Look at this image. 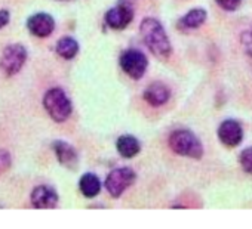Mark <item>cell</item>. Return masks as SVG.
<instances>
[{"label":"cell","instance_id":"1","mask_svg":"<svg viewBox=\"0 0 252 229\" xmlns=\"http://www.w3.org/2000/svg\"><path fill=\"white\" fill-rule=\"evenodd\" d=\"M140 31L143 34V40L150 52L159 59H168L172 53L171 42L166 36L163 25L155 18L143 20L140 25Z\"/></svg>","mask_w":252,"mask_h":229},{"label":"cell","instance_id":"2","mask_svg":"<svg viewBox=\"0 0 252 229\" xmlns=\"http://www.w3.org/2000/svg\"><path fill=\"white\" fill-rule=\"evenodd\" d=\"M43 106L49 117L57 123H64L73 111L71 101L65 95V92L60 87L49 89L43 96Z\"/></svg>","mask_w":252,"mask_h":229},{"label":"cell","instance_id":"3","mask_svg":"<svg viewBox=\"0 0 252 229\" xmlns=\"http://www.w3.org/2000/svg\"><path fill=\"white\" fill-rule=\"evenodd\" d=\"M169 147L171 150L183 157L190 158H200L203 155V147L196 135L189 130H175L169 136Z\"/></svg>","mask_w":252,"mask_h":229},{"label":"cell","instance_id":"4","mask_svg":"<svg viewBox=\"0 0 252 229\" xmlns=\"http://www.w3.org/2000/svg\"><path fill=\"white\" fill-rule=\"evenodd\" d=\"M26 61H27V49L20 43L9 45L3 51L2 58H0V70L3 71L5 76L12 77L21 71Z\"/></svg>","mask_w":252,"mask_h":229},{"label":"cell","instance_id":"5","mask_svg":"<svg viewBox=\"0 0 252 229\" xmlns=\"http://www.w3.org/2000/svg\"><path fill=\"white\" fill-rule=\"evenodd\" d=\"M137 179V173L129 167L114 169L105 179V189L114 198H119Z\"/></svg>","mask_w":252,"mask_h":229},{"label":"cell","instance_id":"6","mask_svg":"<svg viewBox=\"0 0 252 229\" xmlns=\"http://www.w3.org/2000/svg\"><path fill=\"white\" fill-rule=\"evenodd\" d=\"M120 67L122 70L128 74L129 77L138 80L144 76L149 61L146 58V55L138 51V49H129V51H125L120 56Z\"/></svg>","mask_w":252,"mask_h":229},{"label":"cell","instance_id":"7","mask_svg":"<svg viewBox=\"0 0 252 229\" xmlns=\"http://www.w3.org/2000/svg\"><path fill=\"white\" fill-rule=\"evenodd\" d=\"M134 20V9L128 3H119L105 14V23L110 28L123 30Z\"/></svg>","mask_w":252,"mask_h":229},{"label":"cell","instance_id":"8","mask_svg":"<svg viewBox=\"0 0 252 229\" xmlns=\"http://www.w3.org/2000/svg\"><path fill=\"white\" fill-rule=\"evenodd\" d=\"M27 28L33 36L43 39V37H48V36H51L54 33L55 21L49 14L39 12V14L32 15L27 20Z\"/></svg>","mask_w":252,"mask_h":229},{"label":"cell","instance_id":"9","mask_svg":"<svg viewBox=\"0 0 252 229\" xmlns=\"http://www.w3.org/2000/svg\"><path fill=\"white\" fill-rule=\"evenodd\" d=\"M218 139L225 147H237L243 139L242 126L236 120H225L218 127Z\"/></svg>","mask_w":252,"mask_h":229},{"label":"cell","instance_id":"10","mask_svg":"<svg viewBox=\"0 0 252 229\" xmlns=\"http://www.w3.org/2000/svg\"><path fill=\"white\" fill-rule=\"evenodd\" d=\"M30 200L36 208H54L58 204V194L49 185H39L32 191Z\"/></svg>","mask_w":252,"mask_h":229},{"label":"cell","instance_id":"11","mask_svg":"<svg viewBox=\"0 0 252 229\" xmlns=\"http://www.w3.org/2000/svg\"><path fill=\"white\" fill-rule=\"evenodd\" d=\"M52 148H54V153H55L60 164H63L64 167L71 169V170H74L77 167L79 155L70 144H67L64 141H55Z\"/></svg>","mask_w":252,"mask_h":229},{"label":"cell","instance_id":"12","mask_svg":"<svg viewBox=\"0 0 252 229\" xmlns=\"http://www.w3.org/2000/svg\"><path fill=\"white\" fill-rule=\"evenodd\" d=\"M169 96H171L169 89L162 83H153L144 90V99L152 106H160V105L166 103Z\"/></svg>","mask_w":252,"mask_h":229},{"label":"cell","instance_id":"13","mask_svg":"<svg viewBox=\"0 0 252 229\" xmlns=\"http://www.w3.org/2000/svg\"><path fill=\"white\" fill-rule=\"evenodd\" d=\"M116 148L123 158H132L141 151V144L137 138L125 135V136H120L117 139Z\"/></svg>","mask_w":252,"mask_h":229},{"label":"cell","instance_id":"14","mask_svg":"<svg viewBox=\"0 0 252 229\" xmlns=\"http://www.w3.org/2000/svg\"><path fill=\"white\" fill-rule=\"evenodd\" d=\"M206 21V11L205 9H200V8H196V9H191L189 11L178 23V27L184 31L187 30H196L199 28L203 23Z\"/></svg>","mask_w":252,"mask_h":229},{"label":"cell","instance_id":"15","mask_svg":"<svg viewBox=\"0 0 252 229\" xmlns=\"http://www.w3.org/2000/svg\"><path fill=\"white\" fill-rule=\"evenodd\" d=\"M79 189L86 198H94L101 191V182L96 175L94 173H85L79 180Z\"/></svg>","mask_w":252,"mask_h":229},{"label":"cell","instance_id":"16","mask_svg":"<svg viewBox=\"0 0 252 229\" xmlns=\"http://www.w3.org/2000/svg\"><path fill=\"white\" fill-rule=\"evenodd\" d=\"M79 52V43L73 37H63L57 43V53L64 59H73Z\"/></svg>","mask_w":252,"mask_h":229},{"label":"cell","instance_id":"17","mask_svg":"<svg viewBox=\"0 0 252 229\" xmlns=\"http://www.w3.org/2000/svg\"><path fill=\"white\" fill-rule=\"evenodd\" d=\"M239 163H240L242 169H243L246 173L252 175V147H249V148H246V150H243V151L240 153V155H239Z\"/></svg>","mask_w":252,"mask_h":229},{"label":"cell","instance_id":"18","mask_svg":"<svg viewBox=\"0 0 252 229\" xmlns=\"http://www.w3.org/2000/svg\"><path fill=\"white\" fill-rule=\"evenodd\" d=\"M242 45H243L245 53L249 59L251 68H252V28L242 34Z\"/></svg>","mask_w":252,"mask_h":229},{"label":"cell","instance_id":"19","mask_svg":"<svg viewBox=\"0 0 252 229\" xmlns=\"http://www.w3.org/2000/svg\"><path fill=\"white\" fill-rule=\"evenodd\" d=\"M215 2H217V3H218V6H220V8H222L224 11H227V12H233V11H236V9L240 6L242 0H215Z\"/></svg>","mask_w":252,"mask_h":229},{"label":"cell","instance_id":"20","mask_svg":"<svg viewBox=\"0 0 252 229\" xmlns=\"http://www.w3.org/2000/svg\"><path fill=\"white\" fill-rule=\"evenodd\" d=\"M11 167V155L8 151L0 150V175L5 173Z\"/></svg>","mask_w":252,"mask_h":229},{"label":"cell","instance_id":"21","mask_svg":"<svg viewBox=\"0 0 252 229\" xmlns=\"http://www.w3.org/2000/svg\"><path fill=\"white\" fill-rule=\"evenodd\" d=\"M11 21V12L8 9H0V30L8 25Z\"/></svg>","mask_w":252,"mask_h":229},{"label":"cell","instance_id":"22","mask_svg":"<svg viewBox=\"0 0 252 229\" xmlns=\"http://www.w3.org/2000/svg\"><path fill=\"white\" fill-rule=\"evenodd\" d=\"M58 2H73V0H58Z\"/></svg>","mask_w":252,"mask_h":229}]
</instances>
